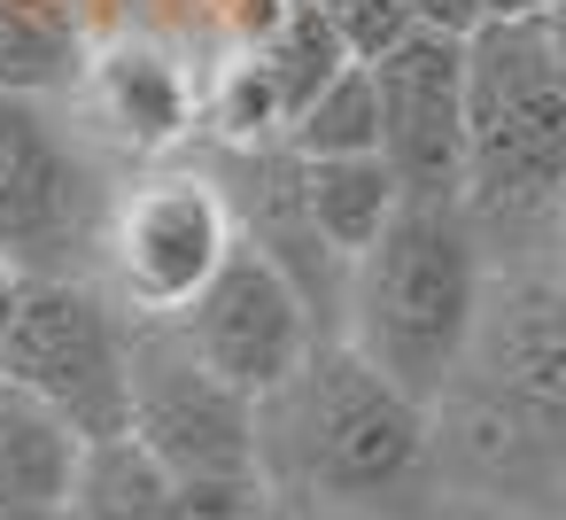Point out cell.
Returning <instances> with one entry per match:
<instances>
[{
    "instance_id": "cell-21",
    "label": "cell",
    "mask_w": 566,
    "mask_h": 520,
    "mask_svg": "<svg viewBox=\"0 0 566 520\" xmlns=\"http://www.w3.org/2000/svg\"><path fill=\"white\" fill-rule=\"evenodd\" d=\"M481 24H512V17H558V0H473Z\"/></svg>"
},
{
    "instance_id": "cell-9",
    "label": "cell",
    "mask_w": 566,
    "mask_h": 520,
    "mask_svg": "<svg viewBox=\"0 0 566 520\" xmlns=\"http://www.w3.org/2000/svg\"><path fill=\"white\" fill-rule=\"evenodd\" d=\"M373 79V156L388 164L396 195H458L465 164V55L450 32H403L396 48L365 55Z\"/></svg>"
},
{
    "instance_id": "cell-6",
    "label": "cell",
    "mask_w": 566,
    "mask_h": 520,
    "mask_svg": "<svg viewBox=\"0 0 566 520\" xmlns=\"http://www.w3.org/2000/svg\"><path fill=\"white\" fill-rule=\"evenodd\" d=\"M125 435L179 481H256V404L226 388L171 319H125Z\"/></svg>"
},
{
    "instance_id": "cell-11",
    "label": "cell",
    "mask_w": 566,
    "mask_h": 520,
    "mask_svg": "<svg viewBox=\"0 0 566 520\" xmlns=\"http://www.w3.org/2000/svg\"><path fill=\"white\" fill-rule=\"evenodd\" d=\"M78 94L125 156H171L202 125V79L187 71L179 48H164L148 32H109L102 48H86Z\"/></svg>"
},
{
    "instance_id": "cell-18",
    "label": "cell",
    "mask_w": 566,
    "mask_h": 520,
    "mask_svg": "<svg viewBox=\"0 0 566 520\" xmlns=\"http://www.w3.org/2000/svg\"><path fill=\"white\" fill-rule=\"evenodd\" d=\"M411 520H558V512H520V505H481V497L427 489V497L411 505Z\"/></svg>"
},
{
    "instance_id": "cell-8",
    "label": "cell",
    "mask_w": 566,
    "mask_h": 520,
    "mask_svg": "<svg viewBox=\"0 0 566 520\" xmlns=\"http://www.w3.org/2000/svg\"><path fill=\"white\" fill-rule=\"evenodd\" d=\"M171 326H179V342H187L226 388H241L249 404L272 396V388L303 365V350L326 334L318 311L303 303V288H295L272 257H256L249 241L226 249V264L202 280V295H195Z\"/></svg>"
},
{
    "instance_id": "cell-10",
    "label": "cell",
    "mask_w": 566,
    "mask_h": 520,
    "mask_svg": "<svg viewBox=\"0 0 566 520\" xmlns=\"http://www.w3.org/2000/svg\"><path fill=\"white\" fill-rule=\"evenodd\" d=\"M458 381H473V388L566 427V319H558L551 264H512V272L481 280Z\"/></svg>"
},
{
    "instance_id": "cell-22",
    "label": "cell",
    "mask_w": 566,
    "mask_h": 520,
    "mask_svg": "<svg viewBox=\"0 0 566 520\" xmlns=\"http://www.w3.org/2000/svg\"><path fill=\"white\" fill-rule=\"evenodd\" d=\"M0 520H71V512H55V505H17V497H0Z\"/></svg>"
},
{
    "instance_id": "cell-16",
    "label": "cell",
    "mask_w": 566,
    "mask_h": 520,
    "mask_svg": "<svg viewBox=\"0 0 566 520\" xmlns=\"http://www.w3.org/2000/svg\"><path fill=\"white\" fill-rule=\"evenodd\" d=\"M373 141H380V125H373V79H365V63H342V71L287 117V133H280V148H287L295 164H318V156H373Z\"/></svg>"
},
{
    "instance_id": "cell-23",
    "label": "cell",
    "mask_w": 566,
    "mask_h": 520,
    "mask_svg": "<svg viewBox=\"0 0 566 520\" xmlns=\"http://www.w3.org/2000/svg\"><path fill=\"white\" fill-rule=\"evenodd\" d=\"M17 280H24V272H17L9 257H0V319H9V303H17Z\"/></svg>"
},
{
    "instance_id": "cell-2",
    "label": "cell",
    "mask_w": 566,
    "mask_h": 520,
    "mask_svg": "<svg viewBox=\"0 0 566 520\" xmlns=\"http://www.w3.org/2000/svg\"><path fill=\"white\" fill-rule=\"evenodd\" d=\"M489 280V241L458 195H396L388 226L342 264V342L396 381L411 404H434L465 357L473 303Z\"/></svg>"
},
{
    "instance_id": "cell-19",
    "label": "cell",
    "mask_w": 566,
    "mask_h": 520,
    "mask_svg": "<svg viewBox=\"0 0 566 520\" xmlns=\"http://www.w3.org/2000/svg\"><path fill=\"white\" fill-rule=\"evenodd\" d=\"M403 9H411V24H419V32H450V40H465V32L481 24L473 0H403Z\"/></svg>"
},
{
    "instance_id": "cell-3",
    "label": "cell",
    "mask_w": 566,
    "mask_h": 520,
    "mask_svg": "<svg viewBox=\"0 0 566 520\" xmlns=\"http://www.w3.org/2000/svg\"><path fill=\"white\" fill-rule=\"evenodd\" d=\"M465 55V164L458 202L473 233L504 226H551L566 187V48L558 17H512L473 24L458 40Z\"/></svg>"
},
{
    "instance_id": "cell-7",
    "label": "cell",
    "mask_w": 566,
    "mask_h": 520,
    "mask_svg": "<svg viewBox=\"0 0 566 520\" xmlns=\"http://www.w3.org/2000/svg\"><path fill=\"white\" fill-rule=\"evenodd\" d=\"M109 187L40 94L0 86V257L24 280L94 272Z\"/></svg>"
},
{
    "instance_id": "cell-5",
    "label": "cell",
    "mask_w": 566,
    "mask_h": 520,
    "mask_svg": "<svg viewBox=\"0 0 566 520\" xmlns=\"http://www.w3.org/2000/svg\"><path fill=\"white\" fill-rule=\"evenodd\" d=\"M233 202L210 171H187V164H164L148 179H133L125 195H109V218H102V288L125 319H179L202 280L226 264L233 249Z\"/></svg>"
},
{
    "instance_id": "cell-20",
    "label": "cell",
    "mask_w": 566,
    "mask_h": 520,
    "mask_svg": "<svg viewBox=\"0 0 566 520\" xmlns=\"http://www.w3.org/2000/svg\"><path fill=\"white\" fill-rule=\"evenodd\" d=\"M256 520H380V512H349V505H311V497H256Z\"/></svg>"
},
{
    "instance_id": "cell-14",
    "label": "cell",
    "mask_w": 566,
    "mask_h": 520,
    "mask_svg": "<svg viewBox=\"0 0 566 520\" xmlns=\"http://www.w3.org/2000/svg\"><path fill=\"white\" fill-rule=\"evenodd\" d=\"M295 195H303V218L318 233V249L334 264H349L396 210V179L380 156H318V164H295Z\"/></svg>"
},
{
    "instance_id": "cell-12",
    "label": "cell",
    "mask_w": 566,
    "mask_h": 520,
    "mask_svg": "<svg viewBox=\"0 0 566 520\" xmlns=\"http://www.w3.org/2000/svg\"><path fill=\"white\" fill-rule=\"evenodd\" d=\"M264 489H233V481H179L171 466H156L125 427L94 435L78 450L71 474V520H256Z\"/></svg>"
},
{
    "instance_id": "cell-4",
    "label": "cell",
    "mask_w": 566,
    "mask_h": 520,
    "mask_svg": "<svg viewBox=\"0 0 566 520\" xmlns=\"http://www.w3.org/2000/svg\"><path fill=\"white\" fill-rule=\"evenodd\" d=\"M0 381L63 412L86 443L125 427V311L94 272L17 280L0 319Z\"/></svg>"
},
{
    "instance_id": "cell-13",
    "label": "cell",
    "mask_w": 566,
    "mask_h": 520,
    "mask_svg": "<svg viewBox=\"0 0 566 520\" xmlns=\"http://www.w3.org/2000/svg\"><path fill=\"white\" fill-rule=\"evenodd\" d=\"M78 450L86 435L48 412L40 396L9 388L0 381V497H17V505H71V474H78Z\"/></svg>"
},
{
    "instance_id": "cell-1",
    "label": "cell",
    "mask_w": 566,
    "mask_h": 520,
    "mask_svg": "<svg viewBox=\"0 0 566 520\" xmlns=\"http://www.w3.org/2000/svg\"><path fill=\"white\" fill-rule=\"evenodd\" d=\"M256 481L272 497L349 505L411 520L427 481V404L380 381L342 334H318L303 365L256 396Z\"/></svg>"
},
{
    "instance_id": "cell-17",
    "label": "cell",
    "mask_w": 566,
    "mask_h": 520,
    "mask_svg": "<svg viewBox=\"0 0 566 520\" xmlns=\"http://www.w3.org/2000/svg\"><path fill=\"white\" fill-rule=\"evenodd\" d=\"M311 9H318L326 32L349 48V63H365V55H380V48H396V40L411 32V9H403V0H311Z\"/></svg>"
},
{
    "instance_id": "cell-15",
    "label": "cell",
    "mask_w": 566,
    "mask_h": 520,
    "mask_svg": "<svg viewBox=\"0 0 566 520\" xmlns=\"http://www.w3.org/2000/svg\"><path fill=\"white\" fill-rule=\"evenodd\" d=\"M78 17L71 0H0V86L9 94H48L78 86Z\"/></svg>"
}]
</instances>
